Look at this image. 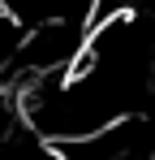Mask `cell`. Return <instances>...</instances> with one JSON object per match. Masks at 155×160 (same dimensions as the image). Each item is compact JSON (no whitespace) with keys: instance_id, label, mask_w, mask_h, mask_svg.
I'll list each match as a JSON object with an SVG mask.
<instances>
[{"instance_id":"6da1fadb","label":"cell","mask_w":155,"mask_h":160,"mask_svg":"<svg viewBox=\"0 0 155 160\" xmlns=\"http://www.w3.org/2000/svg\"><path fill=\"white\" fill-rule=\"evenodd\" d=\"M22 35H26V26L13 18V13H0V78L9 74L13 56H17V48H22Z\"/></svg>"},{"instance_id":"7a4b0ae2","label":"cell","mask_w":155,"mask_h":160,"mask_svg":"<svg viewBox=\"0 0 155 160\" xmlns=\"http://www.w3.org/2000/svg\"><path fill=\"white\" fill-rule=\"evenodd\" d=\"M0 13H9V4H4V0H0Z\"/></svg>"}]
</instances>
